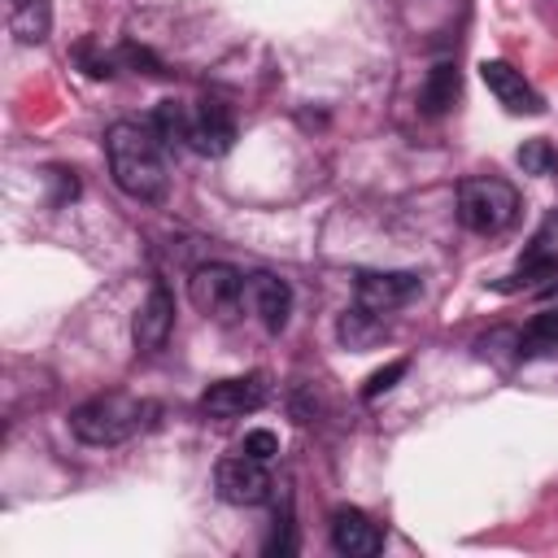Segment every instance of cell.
<instances>
[{"label":"cell","mask_w":558,"mask_h":558,"mask_svg":"<svg viewBox=\"0 0 558 558\" xmlns=\"http://www.w3.org/2000/svg\"><path fill=\"white\" fill-rule=\"evenodd\" d=\"M105 157H109V174L113 183L135 196V201H161L166 196V161H161V140L153 135V126L140 122H113L105 131Z\"/></svg>","instance_id":"cell-1"},{"label":"cell","mask_w":558,"mask_h":558,"mask_svg":"<svg viewBox=\"0 0 558 558\" xmlns=\"http://www.w3.org/2000/svg\"><path fill=\"white\" fill-rule=\"evenodd\" d=\"M148 405L122 397V392H100V397H87L83 405L70 410V432L83 440V445H122L126 436L140 432Z\"/></svg>","instance_id":"cell-2"},{"label":"cell","mask_w":558,"mask_h":558,"mask_svg":"<svg viewBox=\"0 0 558 558\" xmlns=\"http://www.w3.org/2000/svg\"><path fill=\"white\" fill-rule=\"evenodd\" d=\"M514 214H519V192L506 179H493V174L462 179V187H458V218H462L466 231L497 235V231H506L514 222Z\"/></svg>","instance_id":"cell-3"},{"label":"cell","mask_w":558,"mask_h":558,"mask_svg":"<svg viewBox=\"0 0 558 558\" xmlns=\"http://www.w3.org/2000/svg\"><path fill=\"white\" fill-rule=\"evenodd\" d=\"M214 484H218V497L231 506H257L270 497V471H266V462H257L248 453L222 458L214 471Z\"/></svg>","instance_id":"cell-4"},{"label":"cell","mask_w":558,"mask_h":558,"mask_svg":"<svg viewBox=\"0 0 558 558\" xmlns=\"http://www.w3.org/2000/svg\"><path fill=\"white\" fill-rule=\"evenodd\" d=\"M192 301L205 310V314H231L244 296V275L227 262H205L192 270V283H187Z\"/></svg>","instance_id":"cell-5"},{"label":"cell","mask_w":558,"mask_h":558,"mask_svg":"<svg viewBox=\"0 0 558 558\" xmlns=\"http://www.w3.org/2000/svg\"><path fill=\"white\" fill-rule=\"evenodd\" d=\"M170 331H174V296H170V288L161 279H153L148 283V296L140 301V310L131 318L135 349L140 353H157V349H166Z\"/></svg>","instance_id":"cell-6"},{"label":"cell","mask_w":558,"mask_h":558,"mask_svg":"<svg viewBox=\"0 0 558 558\" xmlns=\"http://www.w3.org/2000/svg\"><path fill=\"white\" fill-rule=\"evenodd\" d=\"M266 405V379L262 375H231L201 392V410L209 418H240Z\"/></svg>","instance_id":"cell-7"},{"label":"cell","mask_w":558,"mask_h":558,"mask_svg":"<svg viewBox=\"0 0 558 558\" xmlns=\"http://www.w3.org/2000/svg\"><path fill=\"white\" fill-rule=\"evenodd\" d=\"M353 292H357V305H366L375 314H388V310L405 305L418 292V275L414 270H362Z\"/></svg>","instance_id":"cell-8"},{"label":"cell","mask_w":558,"mask_h":558,"mask_svg":"<svg viewBox=\"0 0 558 558\" xmlns=\"http://www.w3.org/2000/svg\"><path fill=\"white\" fill-rule=\"evenodd\" d=\"M331 549L344 558H371L384 549V536L371 523V514H362L357 506H336L331 510Z\"/></svg>","instance_id":"cell-9"},{"label":"cell","mask_w":558,"mask_h":558,"mask_svg":"<svg viewBox=\"0 0 558 558\" xmlns=\"http://www.w3.org/2000/svg\"><path fill=\"white\" fill-rule=\"evenodd\" d=\"M480 78L497 96V105H506L510 113H541V96L532 92V83L523 78V70H514L510 61H501V57L484 61L480 65Z\"/></svg>","instance_id":"cell-10"},{"label":"cell","mask_w":558,"mask_h":558,"mask_svg":"<svg viewBox=\"0 0 558 558\" xmlns=\"http://www.w3.org/2000/svg\"><path fill=\"white\" fill-rule=\"evenodd\" d=\"M187 144L201 153V157H222L231 144H235V118L222 100H201V109L192 113V131H187Z\"/></svg>","instance_id":"cell-11"},{"label":"cell","mask_w":558,"mask_h":558,"mask_svg":"<svg viewBox=\"0 0 558 558\" xmlns=\"http://www.w3.org/2000/svg\"><path fill=\"white\" fill-rule=\"evenodd\" d=\"M253 310H257V318H262V327L266 331H283L288 327V314H292V288H288V279H279V275H253Z\"/></svg>","instance_id":"cell-12"},{"label":"cell","mask_w":558,"mask_h":558,"mask_svg":"<svg viewBox=\"0 0 558 558\" xmlns=\"http://www.w3.org/2000/svg\"><path fill=\"white\" fill-rule=\"evenodd\" d=\"M458 92H462L458 65L440 61V65H432V70H427V78H423V92H418V105H423V113H427V118H440V113H449V109H453Z\"/></svg>","instance_id":"cell-13"},{"label":"cell","mask_w":558,"mask_h":558,"mask_svg":"<svg viewBox=\"0 0 558 558\" xmlns=\"http://www.w3.org/2000/svg\"><path fill=\"white\" fill-rule=\"evenodd\" d=\"M384 331H388L384 318H379L375 310H366V305L344 310L340 323H336V336H340V344H349V349H371V344L384 340Z\"/></svg>","instance_id":"cell-14"},{"label":"cell","mask_w":558,"mask_h":558,"mask_svg":"<svg viewBox=\"0 0 558 558\" xmlns=\"http://www.w3.org/2000/svg\"><path fill=\"white\" fill-rule=\"evenodd\" d=\"M9 31L22 44H39L48 35V0H9Z\"/></svg>","instance_id":"cell-15"},{"label":"cell","mask_w":558,"mask_h":558,"mask_svg":"<svg viewBox=\"0 0 558 558\" xmlns=\"http://www.w3.org/2000/svg\"><path fill=\"white\" fill-rule=\"evenodd\" d=\"M545 353H558V310L536 314L519 331V357H545Z\"/></svg>","instance_id":"cell-16"},{"label":"cell","mask_w":558,"mask_h":558,"mask_svg":"<svg viewBox=\"0 0 558 558\" xmlns=\"http://www.w3.org/2000/svg\"><path fill=\"white\" fill-rule=\"evenodd\" d=\"M187 131H192V113L179 100H161L153 109V135L161 144H187Z\"/></svg>","instance_id":"cell-17"},{"label":"cell","mask_w":558,"mask_h":558,"mask_svg":"<svg viewBox=\"0 0 558 558\" xmlns=\"http://www.w3.org/2000/svg\"><path fill=\"white\" fill-rule=\"evenodd\" d=\"M519 166H523V174H549L554 170V161H558V153H554V144L549 140H527L523 148H519V157H514Z\"/></svg>","instance_id":"cell-18"},{"label":"cell","mask_w":558,"mask_h":558,"mask_svg":"<svg viewBox=\"0 0 558 558\" xmlns=\"http://www.w3.org/2000/svg\"><path fill=\"white\" fill-rule=\"evenodd\" d=\"M519 283H545V279H558V248L554 253H536L527 257L519 270H514Z\"/></svg>","instance_id":"cell-19"},{"label":"cell","mask_w":558,"mask_h":558,"mask_svg":"<svg viewBox=\"0 0 558 558\" xmlns=\"http://www.w3.org/2000/svg\"><path fill=\"white\" fill-rule=\"evenodd\" d=\"M240 453H248V458H257V462H270V458L279 453V436L266 432V427H253V432H244Z\"/></svg>","instance_id":"cell-20"},{"label":"cell","mask_w":558,"mask_h":558,"mask_svg":"<svg viewBox=\"0 0 558 558\" xmlns=\"http://www.w3.org/2000/svg\"><path fill=\"white\" fill-rule=\"evenodd\" d=\"M401 375H405V362L397 357V362H388L384 371H375V375H371V379L362 384V397L371 401V397H379V392H388V388H392V384H397Z\"/></svg>","instance_id":"cell-21"},{"label":"cell","mask_w":558,"mask_h":558,"mask_svg":"<svg viewBox=\"0 0 558 558\" xmlns=\"http://www.w3.org/2000/svg\"><path fill=\"white\" fill-rule=\"evenodd\" d=\"M296 549V541H292V523H288V514L275 523V536L266 541V554H292Z\"/></svg>","instance_id":"cell-22"}]
</instances>
